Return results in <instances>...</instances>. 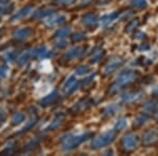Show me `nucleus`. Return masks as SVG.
<instances>
[{
	"label": "nucleus",
	"instance_id": "nucleus-33",
	"mask_svg": "<svg viewBox=\"0 0 158 156\" xmlns=\"http://www.w3.org/2000/svg\"><path fill=\"white\" fill-rule=\"evenodd\" d=\"M83 37H85L83 35H80V34H79V35H77V36L74 37V40H75V41H78V40H82V39H83Z\"/></svg>",
	"mask_w": 158,
	"mask_h": 156
},
{
	"label": "nucleus",
	"instance_id": "nucleus-22",
	"mask_svg": "<svg viewBox=\"0 0 158 156\" xmlns=\"http://www.w3.org/2000/svg\"><path fill=\"white\" fill-rule=\"evenodd\" d=\"M102 56H103V52L102 51H99V52H97L92 57V62H98V61L102 58Z\"/></svg>",
	"mask_w": 158,
	"mask_h": 156
},
{
	"label": "nucleus",
	"instance_id": "nucleus-28",
	"mask_svg": "<svg viewBox=\"0 0 158 156\" xmlns=\"http://www.w3.org/2000/svg\"><path fill=\"white\" fill-rule=\"evenodd\" d=\"M144 110L148 112H153L155 110V104L153 103V102H149V103H147V106L144 107Z\"/></svg>",
	"mask_w": 158,
	"mask_h": 156
},
{
	"label": "nucleus",
	"instance_id": "nucleus-11",
	"mask_svg": "<svg viewBox=\"0 0 158 156\" xmlns=\"http://www.w3.org/2000/svg\"><path fill=\"white\" fill-rule=\"evenodd\" d=\"M97 21H98V19L95 15H86L82 19L83 24L86 25V27H93V25H95L97 23Z\"/></svg>",
	"mask_w": 158,
	"mask_h": 156
},
{
	"label": "nucleus",
	"instance_id": "nucleus-4",
	"mask_svg": "<svg viewBox=\"0 0 158 156\" xmlns=\"http://www.w3.org/2000/svg\"><path fill=\"white\" fill-rule=\"evenodd\" d=\"M137 144H138L137 137L132 134L127 135V136L123 138V140H122V145H123V148L129 151L134 150L135 148L137 147Z\"/></svg>",
	"mask_w": 158,
	"mask_h": 156
},
{
	"label": "nucleus",
	"instance_id": "nucleus-18",
	"mask_svg": "<svg viewBox=\"0 0 158 156\" xmlns=\"http://www.w3.org/2000/svg\"><path fill=\"white\" fill-rule=\"evenodd\" d=\"M71 33V30L69 27H65V29H61L59 30V32L57 33V38L58 39H62V38L68 37V35Z\"/></svg>",
	"mask_w": 158,
	"mask_h": 156
},
{
	"label": "nucleus",
	"instance_id": "nucleus-21",
	"mask_svg": "<svg viewBox=\"0 0 158 156\" xmlns=\"http://www.w3.org/2000/svg\"><path fill=\"white\" fill-rule=\"evenodd\" d=\"M89 71H90V68H89V66L82 65V66H80V68L77 69V71H76V74L79 75V76H82V75H85V74L89 73Z\"/></svg>",
	"mask_w": 158,
	"mask_h": 156
},
{
	"label": "nucleus",
	"instance_id": "nucleus-1",
	"mask_svg": "<svg viewBox=\"0 0 158 156\" xmlns=\"http://www.w3.org/2000/svg\"><path fill=\"white\" fill-rule=\"evenodd\" d=\"M88 137H90V134H81V135H69L62 139V145L65 150H72L79 145L82 141H85Z\"/></svg>",
	"mask_w": 158,
	"mask_h": 156
},
{
	"label": "nucleus",
	"instance_id": "nucleus-16",
	"mask_svg": "<svg viewBox=\"0 0 158 156\" xmlns=\"http://www.w3.org/2000/svg\"><path fill=\"white\" fill-rule=\"evenodd\" d=\"M80 55H81L80 48H74L71 52H69V54L67 55V58H69V59H75V58L79 57Z\"/></svg>",
	"mask_w": 158,
	"mask_h": 156
},
{
	"label": "nucleus",
	"instance_id": "nucleus-17",
	"mask_svg": "<svg viewBox=\"0 0 158 156\" xmlns=\"http://www.w3.org/2000/svg\"><path fill=\"white\" fill-rule=\"evenodd\" d=\"M23 120H24V115L22 113H17V114L14 115L12 121H13V124H21Z\"/></svg>",
	"mask_w": 158,
	"mask_h": 156
},
{
	"label": "nucleus",
	"instance_id": "nucleus-31",
	"mask_svg": "<svg viewBox=\"0 0 158 156\" xmlns=\"http://www.w3.org/2000/svg\"><path fill=\"white\" fill-rule=\"evenodd\" d=\"M4 57H6L9 61H12V60H14V59H15V57H16V56L13 54V53H9V54H7L6 56H4Z\"/></svg>",
	"mask_w": 158,
	"mask_h": 156
},
{
	"label": "nucleus",
	"instance_id": "nucleus-9",
	"mask_svg": "<svg viewBox=\"0 0 158 156\" xmlns=\"http://www.w3.org/2000/svg\"><path fill=\"white\" fill-rule=\"evenodd\" d=\"M142 97V93H127L122 97V100L124 102H133L139 100Z\"/></svg>",
	"mask_w": 158,
	"mask_h": 156
},
{
	"label": "nucleus",
	"instance_id": "nucleus-25",
	"mask_svg": "<svg viewBox=\"0 0 158 156\" xmlns=\"http://www.w3.org/2000/svg\"><path fill=\"white\" fill-rule=\"evenodd\" d=\"M119 109L120 108L117 106H111L110 108H108V112H109L108 114H111V115L115 114V113H117V111H119Z\"/></svg>",
	"mask_w": 158,
	"mask_h": 156
},
{
	"label": "nucleus",
	"instance_id": "nucleus-26",
	"mask_svg": "<svg viewBox=\"0 0 158 156\" xmlns=\"http://www.w3.org/2000/svg\"><path fill=\"white\" fill-rule=\"evenodd\" d=\"M52 13V10H44V11H40L38 14L36 15L37 17H44V16H48Z\"/></svg>",
	"mask_w": 158,
	"mask_h": 156
},
{
	"label": "nucleus",
	"instance_id": "nucleus-19",
	"mask_svg": "<svg viewBox=\"0 0 158 156\" xmlns=\"http://www.w3.org/2000/svg\"><path fill=\"white\" fill-rule=\"evenodd\" d=\"M127 126H128V120L124 119V118H121V119H119L118 121H117L116 129L117 130H123Z\"/></svg>",
	"mask_w": 158,
	"mask_h": 156
},
{
	"label": "nucleus",
	"instance_id": "nucleus-10",
	"mask_svg": "<svg viewBox=\"0 0 158 156\" xmlns=\"http://www.w3.org/2000/svg\"><path fill=\"white\" fill-rule=\"evenodd\" d=\"M32 34L31 30L29 29H20L15 33V38L16 39H19V40H23V39H27V38L30 37V35Z\"/></svg>",
	"mask_w": 158,
	"mask_h": 156
},
{
	"label": "nucleus",
	"instance_id": "nucleus-14",
	"mask_svg": "<svg viewBox=\"0 0 158 156\" xmlns=\"http://www.w3.org/2000/svg\"><path fill=\"white\" fill-rule=\"evenodd\" d=\"M148 120H149V117H148L146 114H141V115H139L136 119H135L134 124H135V126H137V127H140V126H142V124H146Z\"/></svg>",
	"mask_w": 158,
	"mask_h": 156
},
{
	"label": "nucleus",
	"instance_id": "nucleus-27",
	"mask_svg": "<svg viewBox=\"0 0 158 156\" xmlns=\"http://www.w3.org/2000/svg\"><path fill=\"white\" fill-rule=\"evenodd\" d=\"M56 96H57V94H56V93H53L52 95H50V97H48V98H44V99H43V102H44V103H50V102H52V101L56 98Z\"/></svg>",
	"mask_w": 158,
	"mask_h": 156
},
{
	"label": "nucleus",
	"instance_id": "nucleus-29",
	"mask_svg": "<svg viewBox=\"0 0 158 156\" xmlns=\"http://www.w3.org/2000/svg\"><path fill=\"white\" fill-rule=\"evenodd\" d=\"M6 74H7V68H6V66H1V68H0V78L6 76Z\"/></svg>",
	"mask_w": 158,
	"mask_h": 156
},
{
	"label": "nucleus",
	"instance_id": "nucleus-24",
	"mask_svg": "<svg viewBox=\"0 0 158 156\" xmlns=\"http://www.w3.org/2000/svg\"><path fill=\"white\" fill-rule=\"evenodd\" d=\"M48 54H49V52H48V50L45 48H42L37 51V56H39V57H44Z\"/></svg>",
	"mask_w": 158,
	"mask_h": 156
},
{
	"label": "nucleus",
	"instance_id": "nucleus-7",
	"mask_svg": "<svg viewBox=\"0 0 158 156\" xmlns=\"http://www.w3.org/2000/svg\"><path fill=\"white\" fill-rule=\"evenodd\" d=\"M123 65V60L121 59H115L113 61H111V62L109 63L108 65L104 68V72H106V74L109 73H112L114 72V71H116L117 69H119L120 66Z\"/></svg>",
	"mask_w": 158,
	"mask_h": 156
},
{
	"label": "nucleus",
	"instance_id": "nucleus-5",
	"mask_svg": "<svg viewBox=\"0 0 158 156\" xmlns=\"http://www.w3.org/2000/svg\"><path fill=\"white\" fill-rule=\"evenodd\" d=\"M158 140V132L157 131H149L143 135V144L152 145Z\"/></svg>",
	"mask_w": 158,
	"mask_h": 156
},
{
	"label": "nucleus",
	"instance_id": "nucleus-8",
	"mask_svg": "<svg viewBox=\"0 0 158 156\" xmlns=\"http://www.w3.org/2000/svg\"><path fill=\"white\" fill-rule=\"evenodd\" d=\"M64 21H65V16H63V15H53V16L49 17V18L45 20V23L48 25H57Z\"/></svg>",
	"mask_w": 158,
	"mask_h": 156
},
{
	"label": "nucleus",
	"instance_id": "nucleus-20",
	"mask_svg": "<svg viewBox=\"0 0 158 156\" xmlns=\"http://www.w3.org/2000/svg\"><path fill=\"white\" fill-rule=\"evenodd\" d=\"M133 6L137 9H142V7L147 6V1L146 0H133Z\"/></svg>",
	"mask_w": 158,
	"mask_h": 156
},
{
	"label": "nucleus",
	"instance_id": "nucleus-32",
	"mask_svg": "<svg viewBox=\"0 0 158 156\" xmlns=\"http://www.w3.org/2000/svg\"><path fill=\"white\" fill-rule=\"evenodd\" d=\"M74 1H75V0H60V3L61 4H71V3H73Z\"/></svg>",
	"mask_w": 158,
	"mask_h": 156
},
{
	"label": "nucleus",
	"instance_id": "nucleus-2",
	"mask_svg": "<svg viewBox=\"0 0 158 156\" xmlns=\"http://www.w3.org/2000/svg\"><path fill=\"white\" fill-rule=\"evenodd\" d=\"M116 135V130H111V131H108L103 134L99 135L98 137H96L95 139L93 140V148L95 149H99V148H103L106 145H108L111 144L112 141L114 140Z\"/></svg>",
	"mask_w": 158,
	"mask_h": 156
},
{
	"label": "nucleus",
	"instance_id": "nucleus-6",
	"mask_svg": "<svg viewBox=\"0 0 158 156\" xmlns=\"http://www.w3.org/2000/svg\"><path fill=\"white\" fill-rule=\"evenodd\" d=\"M77 88H78V81L76 80L75 77L69 78L64 84V91H65V93H68V94L73 93Z\"/></svg>",
	"mask_w": 158,
	"mask_h": 156
},
{
	"label": "nucleus",
	"instance_id": "nucleus-13",
	"mask_svg": "<svg viewBox=\"0 0 158 156\" xmlns=\"http://www.w3.org/2000/svg\"><path fill=\"white\" fill-rule=\"evenodd\" d=\"M33 9L32 7H27V9H23L22 11H20L16 16L14 17V19H23L25 17H27L29 15L32 13Z\"/></svg>",
	"mask_w": 158,
	"mask_h": 156
},
{
	"label": "nucleus",
	"instance_id": "nucleus-30",
	"mask_svg": "<svg viewBox=\"0 0 158 156\" xmlns=\"http://www.w3.org/2000/svg\"><path fill=\"white\" fill-rule=\"evenodd\" d=\"M60 122H61V118H56L54 121H53V124H52V128H56V127H58L60 124Z\"/></svg>",
	"mask_w": 158,
	"mask_h": 156
},
{
	"label": "nucleus",
	"instance_id": "nucleus-23",
	"mask_svg": "<svg viewBox=\"0 0 158 156\" xmlns=\"http://www.w3.org/2000/svg\"><path fill=\"white\" fill-rule=\"evenodd\" d=\"M137 24H138V21H137V20H133L132 22H130V23L128 24V27H126L127 32H131V31H133L135 27H137Z\"/></svg>",
	"mask_w": 158,
	"mask_h": 156
},
{
	"label": "nucleus",
	"instance_id": "nucleus-3",
	"mask_svg": "<svg viewBox=\"0 0 158 156\" xmlns=\"http://www.w3.org/2000/svg\"><path fill=\"white\" fill-rule=\"evenodd\" d=\"M137 75L135 72H132V71H128V72H124L120 74V75L117 77V84H119L120 86H126V84H129L131 82L135 81Z\"/></svg>",
	"mask_w": 158,
	"mask_h": 156
},
{
	"label": "nucleus",
	"instance_id": "nucleus-15",
	"mask_svg": "<svg viewBox=\"0 0 158 156\" xmlns=\"http://www.w3.org/2000/svg\"><path fill=\"white\" fill-rule=\"evenodd\" d=\"M31 53L30 52H25V53H23L21 56L19 57V59H18V63L20 65H25V63L27 62V61L30 60V58H31Z\"/></svg>",
	"mask_w": 158,
	"mask_h": 156
},
{
	"label": "nucleus",
	"instance_id": "nucleus-12",
	"mask_svg": "<svg viewBox=\"0 0 158 156\" xmlns=\"http://www.w3.org/2000/svg\"><path fill=\"white\" fill-rule=\"evenodd\" d=\"M117 17H118V13H112L111 15H106V16L101 18V23L106 25V24L111 23V22H113Z\"/></svg>",
	"mask_w": 158,
	"mask_h": 156
}]
</instances>
